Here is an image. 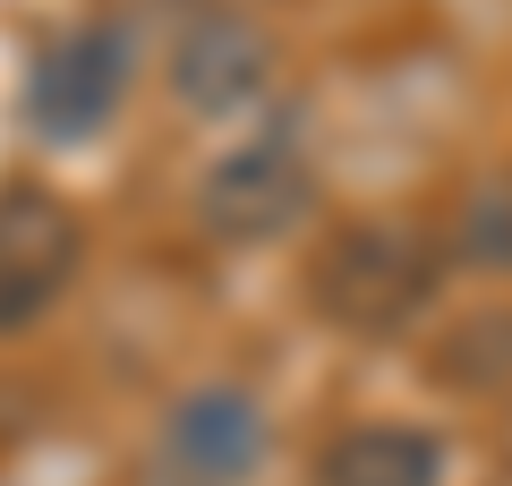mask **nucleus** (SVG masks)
I'll return each instance as SVG.
<instances>
[{
	"instance_id": "obj_1",
	"label": "nucleus",
	"mask_w": 512,
	"mask_h": 486,
	"mask_svg": "<svg viewBox=\"0 0 512 486\" xmlns=\"http://www.w3.org/2000/svg\"><path fill=\"white\" fill-rule=\"evenodd\" d=\"M77 214L52 197L43 180H9L0 188V333L43 324L77 282Z\"/></svg>"
},
{
	"instance_id": "obj_2",
	"label": "nucleus",
	"mask_w": 512,
	"mask_h": 486,
	"mask_svg": "<svg viewBox=\"0 0 512 486\" xmlns=\"http://www.w3.org/2000/svg\"><path fill=\"white\" fill-rule=\"evenodd\" d=\"M120 86H128V52L111 26H77L69 43H52L26 86V111H35L43 137H94V128L120 111Z\"/></svg>"
},
{
	"instance_id": "obj_3",
	"label": "nucleus",
	"mask_w": 512,
	"mask_h": 486,
	"mask_svg": "<svg viewBox=\"0 0 512 486\" xmlns=\"http://www.w3.org/2000/svg\"><path fill=\"white\" fill-rule=\"evenodd\" d=\"M308 188L316 180H308V162L291 145H239L231 162H214V180L197 188V205L222 239H265L308 205Z\"/></svg>"
},
{
	"instance_id": "obj_4",
	"label": "nucleus",
	"mask_w": 512,
	"mask_h": 486,
	"mask_svg": "<svg viewBox=\"0 0 512 486\" xmlns=\"http://www.w3.org/2000/svg\"><path fill=\"white\" fill-rule=\"evenodd\" d=\"M248 461H256V401L248 393L214 384V393H188L171 410L163 469L180 486H231V478H248Z\"/></svg>"
},
{
	"instance_id": "obj_5",
	"label": "nucleus",
	"mask_w": 512,
	"mask_h": 486,
	"mask_svg": "<svg viewBox=\"0 0 512 486\" xmlns=\"http://www.w3.org/2000/svg\"><path fill=\"white\" fill-rule=\"evenodd\" d=\"M316 486H436V444L410 427H350L342 444H325Z\"/></svg>"
}]
</instances>
